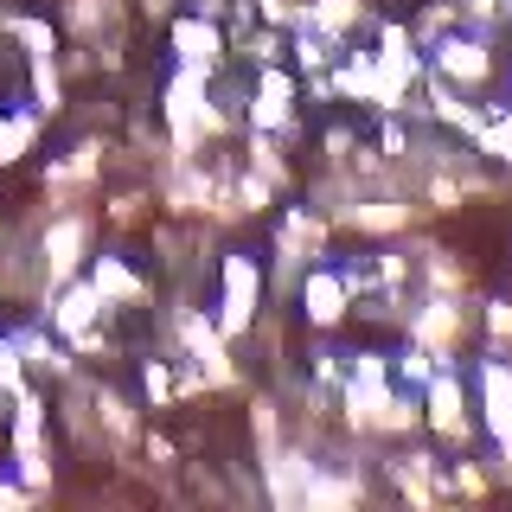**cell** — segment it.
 I'll use <instances>...</instances> for the list:
<instances>
[{
  "label": "cell",
  "instance_id": "obj_1",
  "mask_svg": "<svg viewBox=\"0 0 512 512\" xmlns=\"http://www.w3.org/2000/svg\"><path fill=\"white\" fill-rule=\"evenodd\" d=\"M442 71H448V77H461V84H480V77H487V45H474V39H448V45H442Z\"/></svg>",
  "mask_w": 512,
  "mask_h": 512
},
{
  "label": "cell",
  "instance_id": "obj_2",
  "mask_svg": "<svg viewBox=\"0 0 512 512\" xmlns=\"http://www.w3.org/2000/svg\"><path fill=\"white\" fill-rule=\"evenodd\" d=\"M224 282H231V295H224V327H244L250 320V288H256V276H250V263L237 256V263H224Z\"/></svg>",
  "mask_w": 512,
  "mask_h": 512
},
{
  "label": "cell",
  "instance_id": "obj_3",
  "mask_svg": "<svg viewBox=\"0 0 512 512\" xmlns=\"http://www.w3.org/2000/svg\"><path fill=\"white\" fill-rule=\"evenodd\" d=\"M308 314L314 320H340L346 314V282L340 276H314L308 282Z\"/></svg>",
  "mask_w": 512,
  "mask_h": 512
},
{
  "label": "cell",
  "instance_id": "obj_4",
  "mask_svg": "<svg viewBox=\"0 0 512 512\" xmlns=\"http://www.w3.org/2000/svg\"><path fill=\"white\" fill-rule=\"evenodd\" d=\"M288 116V77L269 71L263 77V96H256V122H282Z\"/></svg>",
  "mask_w": 512,
  "mask_h": 512
},
{
  "label": "cell",
  "instance_id": "obj_5",
  "mask_svg": "<svg viewBox=\"0 0 512 512\" xmlns=\"http://www.w3.org/2000/svg\"><path fill=\"white\" fill-rule=\"evenodd\" d=\"M90 314H96V295H90V288H77V295H64L58 327H64V333H84V327H90Z\"/></svg>",
  "mask_w": 512,
  "mask_h": 512
},
{
  "label": "cell",
  "instance_id": "obj_6",
  "mask_svg": "<svg viewBox=\"0 0 512 512\" xmlns=\"http://www.w3.org/2000/svg\"><path fill=\"white\" fill-rule=\"evenodd\" d=\"M429 404H436V423L448 429V436H461V391L448 378H436V397H429Z\"/></svg>",
  "mask_w": 512,
  "mask_h": 512
},
{
  "label": "cell",
  "instance_id": "obj_7",
  "mask_svg": "<svg viewBox=\"0 0 512 512\" xmlns=\"http://www.w3.org/2000/svg\"><path fill=\"white\" fill-rule=\"evenodd\" d=\"M77 244H84V231H77V224H58L52 244H45V250H52V269H71L77 263Z\"/></svg>",
  "mask_w": 512,
  "mask_h": 512
},
{
  "label": "cell",
  "instance_id": "obj_8",
  "mask_svg": "<svg viewBox=\"0 0 512 512\" xmlns=\"http://www.w3.org/2000/svg\"><path fill=\"white\" fill-rule=\"evenodd\" d=\"M96 295H135V276H128V269L122 263H103V269H96Z\"/></svg>",
  "mask_w": 512,
  "mask_h": 512
},
{
  "label": "cell",
  "instance_id": "obj_9",
  "mask_svg": "<svg viewBox=\"0 0 512 512\" xmlns=\"http://www.w3.org/2000/svg\"><path fill=\"white\" fill-rule=\"evenodd\" d=\"M212 45H218V32L212 26H180V52L199 64V58H212Z\"/></svg>",
  "mask_w": 512,
  "mask_h": 512
},
{
  "label": "cell",
  "instance_id": "obj_10",
  "mask_svg": "<svg viewBox=\"0 0 512 512\" xmlns=\"http://www.w3.org/2000/svg\"><path fill=\"white\" fill-rule=\"evenodd\" d=\"M32 141V122H0V160H13Z\"/></svg>",
  "mask_w": 512,
  "mask_h": 512
},
{
  "label": "cell",
  "instance_id": "obj_11",
  "mask_svg": "<svg viewBox=\"0 0 512 512\" xmlns=\"http://www.w3.org/2000/svg\"><path fill=\"white\" fill-rule=\"evenodd\" d=\"M13 32H20V39L32 45V58H45V52H52V32H45L39 20H13Z\"/></svg>",
  "mask_w": 512,
  "mask_h": 512
},
{
  "label": "cell",
  "instance_id": "obj_12",
  "mask_svg": "<svg viewBox=\"0 0 512 512\" xmlns=\"http://www.w3.org/2000/svg\"><path fill=\"white\" fill-rule=\"evenodd\" d=\"M13 378H20V365H13V359H7V346H0V391H7Z\"/></svg>",
  "mask_w": 512,
  "mask_h": 512
},
{
  "label": "cell",
  "instance_id": "obj_13",
  "mask_svg": "<svg viewBox=\"0 0 512 512\" xmlns=\"http://www.w3.org/2000/svg\"><path fill=\"white\" fill-rule=\"evenodd\" d=\"M493 154H506V160H512V122H500V135H493Z\"/></svg>",
  "mask_w": 512,
  "mask_h": 512
}]
</instances>
